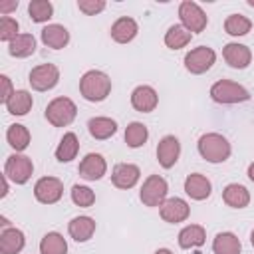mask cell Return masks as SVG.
Here are the masks:
<instances>
[{"instance_id":"f1b7e54d","label":"cell","mask_w":254,"mask_h":254,"mask_svg":"<svg viewBox=\"0 0 254 254\" xmlns=\"http://www.w3.org/2000/svg\"><path fill=\"white\" fill-rule=\"evenodd\" d=\"M190 38H192V34L183 24H173L165 32V46L169 50H181L190 44Z\"/></svg>"},{"instance_id":"7bdbcfd3","label":"cell","mask_w":254,"mask_h":254,"mask_svg":"<svg viewBox=\"0 0 254 254\" xmlns=\"http://www.w3.org/2000/svg\"><path fill=\"white\" fill-rule=\"evenodd\" d=\"M155 254H175V252L169 248H159V250H155Z\"/></svg>"},{"instance_id":"1f68e13d","label":"cell","mask_w":254,"mask_h":254,"mask_svg":"<svg viewBox=\"0 0 254 254\" xmlns=\"http://www.w3.org/2000/svg\"><path fill=\"white\" fill-rule=\"evenodd\" d=\"M40 254H67V242L60 232H48L40 240Z\"/></svg>"},{"instance_id":"4316f807","label":"cell","mask_w":254,"mask_h":254,"mask_svg":"<svg viewBox=\"0 0 254 254\" xmlns=\"http://www.w3.org/2000/svg\"><path fill=\"white\" fill-rule=\"evenodd\" d=\"M34 105V97L28 89H16L14 95L6 101V109L10 115H16V117H22V115H28V111L32 109Z\"/></svg>"},{"instance_id":"7c38bea8","label":"cell","mask_w":254,"mask_h":254,"mask_svg":"<svg viewBox=\"0 0 254 254\" xmlns=\"http://www.w3.org/2000/svg\"><path fill=\"white\" fill-rule=\"evenodd\" d=\"M77 173L83 181H99L107 173V161L99 153H87L77 167Z\"/></svg>"},{"instance_id":"6da1fadb","label":"cell","mask_w":254,"mask_h":254,"mask_svg":"<svg viewBox=\"0 0 254 254\" xmlns=\"http://www.w3.org/2000/svg\"><path fill=\"white\" fill-rule=\"evenodd\" d=\"M79 93L85 101L99 103L111 93V77L101 69H87L79 77Z\"/></svg>"},{"instance_id":"7a4b0ae2","label":"cell","mask_w":254,"mask_h":254,"mask_svg":"<svg viewBox=\"0 0 254 254\" xmlns=\"http://www.w3.org/2000/svg\"><path fill=\"white\" fill-rule=\"evenodd\" d=\"M196 149H198V155L206 163H212V165L224 163L232 153V147H230L228 139L222 133H214V131L200 135L198 143H196Z\"/></svg>"},{"instance_id":"cb8c5ba5","label":"cell","mask_w":254,"mask_h":254,"mask_svg":"<svg viewBox=\"0 0 254 254\" xmlns=\"http://www.w3.org/2000/svg\"><path fill=\"white\" fill-rule=\"evenodd\" d=\"M177 240H179V246L185 248V250L198 248L206 242V230L200 224H187L185 228H181Z\"/></svg>"},{"instance_id":"74e56055","label":"cell","mask_w":254,"mask_h":254,"mask_svg":"<svg viewBox=\"0 0 254 254\" xmlns=\"http://www.w3.org/2000/svg\"><path fill=\"white\" fill-rule=\"evenodd\" d=\"M0 83H2V95H0V101L6 105V101L14 95V91H16V89L12 87V79H10L6 73H2V75H0Z\"/></svg>"},{"instance_id":"4fadbf2b","label":"cell","mask_w":254,"mask_h":254,"mask_svg":"<svg viewBox=\"0 0 254 254\" xmlns=\"http://www.w3.org/2000/svg\"><path fill=\"white\" fill-rule=\"evenodd\" d=\"M181 157V141L175 135H165L157 145V161L163 169H173Z\"/></svg>"},{"instance_id":"44dd1931","label":"cell","mask_w":254,"mask_h":254,"mask_svg":"<svg viewBox=\"0 0 254 254\" xmlns=\"http://www.w3.org/2000/svg\"><path fill=\"white\" fill-rule=\"evenodd\" d=\"M26 246V236L20 228H2L0 232V254H20Z\"/></svg>"},{"instance_id":"9a60e30c","label":"cell","mask_w":254,"mask_h":254,"mask_svg":"<svg viewBox=\"0 0 254 254\" xmlns=\"http://www.w3.org/2000/svg\"><path fill=\"white\" fill-rule=\"evenodd\" d=\"M222 58H224V62L230 67H234V69H246L250 65V62H252V52L244 44L228 42L222 48Z\"/></svg>"},{"instance_id":"60d3db41","label":"cell","mask_w":254,"mask_h":254,"mask_svg":"<svg viewBox=\"0 0 254 254\" xmlns=\"http://www.w3.org/2000/svg\"><path fill=\"white\" fill-rule=\"evenodd\" d=\"M246 175H248V179H250V181L254 183V161H252V163L248 165V171H246Z\"/></svg>"},{"instance_id":"e0dca14e","label":"cell","mask_w":254,"mask_h":254,"mask_svg":"<svg viewBox=\"0 0 254 254\" xmlns=\"http://www.w3.org/2000/svg\"><path fill=\"white\" fill-rule=\"evenodd\" d=\"M139 34V24L131 18V16H121L117 18L111 28H109V36L113 42L117 44H129L135 40V36Z\"/></svg>"},{"instance_id":"b9f144b4","label":"cell","mask_w":254,"mask_h":254,"mask_svg":"<svg viewBox=\"0 0 254 254\" xmlns=\"http://www.w3.org/2000/svg\"><path fill=\"white\" fill-rule=\"evenodd\" d=\"M0 226H2V228H10V220H8L6 216H0Z\"/></svg>"},{"instance_id":"836d02e7","label":"cell","mask_w":254,"mask_h":254,"mask_svg":"<svg viewBox=\"0 0 254 254\" xmlns=\"http://www.w3.org/2000/svg\"><path fill=\"white\" fill-rule=\"evenodd\" d=\"M28 14L32 22L44 24L54 16V4L50 0H30L28 2Z\"/></svg>"},{"instance_id":"83f0119b","label":"cell","mask_w":254,"mask_h":254,"mask_svg":"<svg viewBox=\"0 0 254 254\" xmlns=\"http://www.w3.org/2000/svg\"><path fill=\"white\" fill-rule=\"evenodd\" d=\"M6 141L8 145L14 149V153H22L28 149L32 137H30V131L26 125L22 123H12L8 129H6Z\"/></svg>"},{"instance_id":"ac0fdd59","label":"cell","mask_w":254,"mask_h":254,"mask_svg":"<svg viewBox=\"0 0 254 254\" xmlns=\"http://www.w3.org/2000/svg\"><path fill=\"white\" fill-rule=\"evenodd\" d=\"M185 192L192 200H206L212 192V183L202 173H190L185 179Z\"/></svg>"},{"instance_id":"4dcf8cb0","label":"cell","mask_w":254,"mask_h":254,"mask_svg":"<svg viewBox=\"0 0 254 254\" xmlns=\"http://www.w3.org/2000/svg\"><path fill=\"white\" fill-rule=\"evenodd\" d=\"M147 139H149V129H147L145 123H141V121H131V123L125 127V143H127V147L139 149V147H143V145L147 143Z\"/></svg>"},{"instance_id":"3957f363","label":"cell","mask_w":254,"mask_h":254,"mask_svg":"<svg viewBox=\"0 0 254 254\" xmlns=\"http://www.w3.org/2000/svg\"><path fill=\"white\" fill-rule=\"evenodd\" d=\"M210 99L220 105H234V103L248 101L250 91L232 79H218L210 85Z\"/></svg>"},{"instance_id":"52a82bcc","label":"cell","mask_w":254,"mask_h":254,"mask_svg":"<svg viewBox=\"0 0 254 254\" xmlns=\"http://www.w3.org/2000/svg\"><path fill=\"white\" fill-rule=\"evenodd\" d=\"M179 18H181V24L190 34L204 32V28L208 24V16L204 14V10L196 2H192V0H183L179 4Z\"/></svg>"},{"instance_id":"8992f818","label":"cell","mask_w":254,"mask_h":254,"mask_svg":"<svg viewBox=\"0 0 254 254\" xmlns=\"http://www.w3.org/2000/svg\"><path fill=\"white\" fill-rule=\"evenodd\" d=\"M4 175L14 185H26L34 175V163L24 153H12L4 163Z\"/></svg>"},{"instance_id":"ffe728a7","label":"cell","mask_w":254,"mask_h":254,"mask_svg":"<svg viewBox=\"0 0 254 254\" xmlns=\"http://www.w3.org/2000/svg\"><path fill=\"white\" fill-rule=\"evenodd\" d=\"M67 234L75 240V242H87L93 234H95V220L91 216H73L67 222Z\"/></svg>"},{"instance_id":"484cf974","label":"cell","mask_w":254,"mask_h":254,"mask_svg":"<svg viewBox=\"0 0 254 254\" xmlns=\"http://www.w3.org/2000/svg\"><path fill=\"white\" fill-rule=\"evenodd\" d=\"M212 252L214 254H240L242 242L234 232H218L212 240Z\"/></svg>"},{"instance_id":"2e32d148","label":"cell","mask_w":254,"mask_h":254,"mask_svg":"<svg viewBox=\"0 0 254 254\" xmlns=\"http://www.w3.org/2000/svg\"><path fill=\"white\" fill-rule=\"evenodd\" d=\"M131 105L139 113H151L159 105V95L151 85H137L131 91Z\"/></svg>"},{"instance_id":"ba28073f","label":"cell","mask_w":254,"mask_h":254,"mask_svg":"<svg viewBox=\"0 0 254 254\" xmlns=\"http://www.w3.org/2000/svg\"><path fill=\"white\" fill-rule=\"evenodd\" d=\"M216 62V52L208 46H198V48H192L190 52L185 54V69L192 75H200L204 71H208Z\"/></svg>"},{"instance_id":"ab89813d","label":"cell","mask_w":254,"mask_h":254,"mask_svg":"<svg viewBox=\"0 0 254 254\" xmlns=\"http://www.w3.org/2000/svg\"><path fill=\"white\" fill-rule=\"evenodd\" d=\"M8 190H10V185H8V177H6V175H2V192H0V196L4 198V196L8 194Z\"/></svg>"},{"instance_id":"f6af8a7d","label":"cell","mask_w":254,"mask_h":254,"mask_svg":"<svg viewBox=\"0 0 254 254\" xmlns=\"http://www.w3.org/2000/svg\"><path fill=\"white\" fill-rule=\"evenodd\" d=\"M246 4H248V6H252V8H254V0H246Z\"/></svg>"},{"instance_id":"d6a6232c","label":"cell","mask_w":254,"mask_h":254,"mask_svg":"<svg viewBox=\"0 0 254 254\" xmlns=\"http://www.w3.org/2000/svg\"><path fill=\"white\" fill-rule=\"evenodd\" d=\"M250 30H252V22L244 14H230L224 20V32L228 36L240 38V36H246Z\"/></svg>"},{"instance_id":"8d00e7d4","label":"cell","mask_w":254,"mask_h":254,"mask_svg":"<svg viewBox=\"0 0 254 254\" xmlns=\"http://www.w3.org/2000/svg\"><path fill=\"white\" fill-rule=\"evenodd\" d=\"M105 0H77V10L85 16H95L105 10Z\"/></svg>"},{"instance_id":"603a6c76","label":"cell","mask_w":254,"mask_h":254,"mask_svg":"<svg viewBox=\"0 0 254 254\" xmlns=\"http://www.w3.org/2000/svg\"><path fill=\"white\" fill-rule=\"evenodd\" d=\"M87 131L93 139L97 141H105L109 137H113L117 133V121L111 119V117H105V115H99V117H91L87 121Z\"/></svg>"},{"instance_id":"5b68a950","label":"cell","mask_w":254,"mask_h":254,"mask_svg":"<svg viewBox=\"0 0 254 254\" xmlns=\"http://www.w3.org/2000/svg\"><path fill=\"white\" fill-rule=\"evenodd\" d=\"M169 185L167 181L161 177V175H149L143 185H141V190H139V198L145 206H161L169 196Z\"/></svg>"},{"instance_id":"8fae6325","label":"cell","mask_w":254,"mask_h":254,"mask_svg":"<svg viewBox=\"0 0 254 254\" xmlns=\"http://www.w3.org/2000/svg\"><path fill=\"white\" fill-rule=\"evenodd\" d=\"M159 214L165 222L169 224H179V222H185L189 216H190V206L185 198H179V196H171L167 198L161 206H159Z\"/></svg>"},{"instance_id":"d4e9b609","label":"cell","mask_w":254,"mask_h":254,"mask_svg":"<svg viewBox=\"0 0 254 254\" xmlns=\"http://www.w3.org/2000/svg\"><path fill=\"white\" fill-rule=\"evenodd\" d=\"M77 153H79V139H77V135L73 131L64 133V137L60 139V143L56 147V159L60 163H69V161H73L77 157Z\"/></svg>"},{"instance_id":"277c9868","label":"cell","mask_w":254,"mask_h":254,"mask_svg":"<svg viewBox=\"0 0 254 254\" xmlns=\"http://www.w3.org/2000/svg\"><path fill=\"white\" fill-rule=\"evenodd\" d=\"M44 115H46L50 125H54V127H67V125L73 123V119L77 115V105L73 103V99H69L65 95H60V97H54L46 105Z\"/></svg>"},{"instance_id":"30bf717a","label":"cell","mask_w":254,"mask_h":254,"mask_svg":"<svg viewBox=\"0 0 254 254\" xmlns=\"http://www.w3.org/2000/svg\"><path fill=\"white\" fill-rule=\"evenodd\" d=\"M64 196V183L58 177H42L34 185V198L42 204H56Z\"/></svg>"},{"instance_id":"d590c367","label":"cell","mask_w":254,"mask_h":254,"mask_svg":"<svg viewBox=\"0 0 254 254\" xmlns=\"http://www.w3.org/2000/svg\"><path fill=\"white\" fill-rule=\"evenodd\" d=\"M16 36H20V24L12 16H2L0 18V40L10 44Z\"/></svg>"},{"instance_id":"f35d334b","label":"cell","mask_w":254,"mask_h":254,"mask_svg":"<svg viewBox=\"0 0 254 254\" xmlns=\"http://www.w3.org/2000/svg\"><path fill=\"white\" fill-rule=\"evenodd\" d=\"M18 8V0H10V2H0V14L2 16H10L14 10Z\"/></svg>"},{"instance_id":"e575fe53","label":"cell","mask_w":254,"mask_h":254,"mask_svg":"<svg viewBox=\"0 0 254 254\" xmlns=\"http://www.w3.org/2000/svg\"><path fill=\"white\" fill-rule=\"evenodd\" d=\"M69 194H71V202L79 208H89L95 202V192L87 185H73Z\"/></svg>"},{"instance_id":"ee69618b","label":"cell","mask_w":254,"mask_h":254,"mask_svg":"<svg viewBox=\"0 0 254 254\" xmlns=\"http://www.w3.org/2000/svg\"><path fill=\"white\" fill-rule=\"evenodd\" d=\"M250 244L254 246V228H252V232H250Z\"/></svg>"},{"instance_id":"5bb4252c","label":"cell","mask_w":254,"mask_h":254,"mask_svg":"<svg viewBox=\"0 0 254 254\" xmlns=\"http://www.w3.org/2000/svg\"><path fill=\"white\" fill-rule=\"evenodd\" d=\"M141 179V169L133 163H117L113 169H111V183L117 187V189H133Z\"/></svg>"},{"instance_id":"d6986e66","label":"cell","mask_w":254,"mask_h":254,"mask_svg":"<svg viewBox=\"0 0 254 254\" xmlns=\"http://www.w3.org/2000/svg\"><path fill=\"white\" fill-rule=\"evenodd\" d=\"M40 40H42L44 46H48L52 50H62L69 44V32L62 24H48V26L42 28Z\"/></svg>"},{"instance_id":"7402d4cb","label":"cell","mask_w":254,"mask_h":254,"mask_svg":"<svg viewBox=\"0 0 254 254\" xmlns=\"http://www.w3.org/2000/svg\"><path fill=\"white\" fill-rule=\"evenodd\" d=\"M222 200L230 208H246L250 204V190L244 185L238 183H228L222 189Z\"/></svg>"},{"instance_id":"9c48e42d","label":"cell","mask_w":254,"mask_h":254,"mask_svg":"<svg viewBox=\"0 0 254 254\" xmlns=\"http://www.w3.org/2000/svg\"><path fill=\"white\" fill-rule=\"evenodd\" d=\"M28 81L34 91H50L60 81V67L56 64H40L32 67Z\"/></svg>"},{"instance_id":"f546056e","label":"cell","mask_w":254,"mask_h":254,"mask_svg":"<svg viewBox=\"0 0 254 254\" xmlns=\"http://www.w3.org/2000/svg\"><path fill=\"white\" fill-rule=\"evenodd\" d=\"M36 52V38L32 34H20L8 44V54L12 58H30Z\"/></svg>"}]
</instances>
